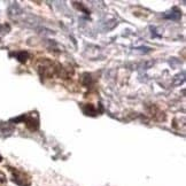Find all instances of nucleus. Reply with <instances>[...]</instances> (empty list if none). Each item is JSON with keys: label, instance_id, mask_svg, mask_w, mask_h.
Returning a JSON list of instances; mask_svg holds the SVG:
<instances>
[{"label": "nucleus", "instance_id": "nucleus-1", "mask_svg": "<svg viewBox=\"0 0 186 186\" xmlns=\"http://www.w3.org/2000/svg\"><path fill=\"white\" fill-rule=\"evenodd\" d=\"M10 171L13 172V180L17 185L21 186H28L30 184V179L28 178V176L22 171H19L16 169H10Z\"/></svg>", "mask_w": 186, "mask_h": 186}, {"label": "nucleus", "instance_id": "nucleus-2", "mask_svg": "<svg viewBox=\"0 0 186 186\" xmlns=\"http://www.w3.org/2000/svg\"><path fill=\"white\" fill-rule=\"evenodd\" d=\"M0 161H1V156H0Z\"/></svg>", "mask_w": 186, "mask_h": 186}]
</instances>
